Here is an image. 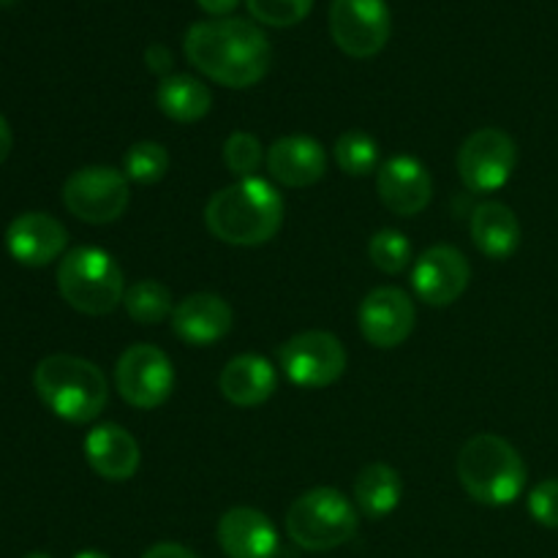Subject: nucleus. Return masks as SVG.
<instances>
[{
  "mask_svg": "<svg viewBox=\"0 0 558 558\" xmlns=\"http://www.w3.org/2000/svg\"><path fill=\"white\" fill-rule=\"evenodd\" d=\"M185 58L223 87H251L265 80L272 63L270 38L248 20H207L196 22L185 33Z\"/></svg>",
  "mask_w": 558,
  "mask_h": 558,
  "instance_id": "obj_1",
  "label": "nucleus"
},
{
  "mask_svg": "<svg viewBox=\"0 0 558 558\" xmlns=\"http://www.w3.org/2000/svg\"><path fill=\"white\" fill-rule=\"evenodd\" d=\"M205 223L221 243L254 248L278 234L283 223V199L267 180H238L210 196Z\"/></svg>",
  "mask_w": 558,
  "mask_h": 558,
  "instance_id": "obj_2",
  "label": "nucleus"
},
{
  "mask_svg": "<svg viewBox=\"0 0 558 558\" xmlns=\"http://www.w3.org/2000/svg\"><path fill=\"white\" fill-rule=\"evenodd\" d=\"M33 387L44 407L65 423H93L109 401L107 376L90 360L74 354H49L36 365Z\"/></svg>",
  "mask_w": 558,
  "mask_h": 558,
  "instance_id": "obj_3",
  "label": "nucleus"
},
{
  "mask_svg": "<svg viewBox=\"0 0 558 558\" xmlns=\"http://www.w3.org/2000/svg\"><path fill=\"white\" fill-rule=\"evenodd\" d=\"M458 480L474 501L507 507L526 488V463L521 452L496 434H477L461 447L456 461Z\"/></svg>",
  "mask_w": 558,
  "mask_h": 558,
  "instance_id": "obj_4",
  "label": "nucleus"
},
{
  "mask_svg": "<svg viewBox=\"0 0 558 558\" xmlns=\"http://www.w3.org/2000/svg\"><path fill=\"white\" fill-rule=\"evenodd\" d=\"M58 292L80 314L104 316L123 303L125 278L112 254L96 245H80L60 259Z\"/></svg>",
  "mask_w": 558,
  "mask_h": 558,
  "instance_id": "obj_5",
  "label": "nucleus"
},
{
  "mask_svg": "<svg viewBox=\"0 0 558 558\" xmlns=\"http://www.w3.org/2000/svg\"><path fill=\"white\" fill-rule=\"evenodd\" d=\"M357 507L336 488L305 490L287 512L289 539L311 554L341 548L357 534Z\"/></svg>",
  "mask_w": 558,
  "mask_h": 558,
  "instance_id": "obj_6",
  "label": "nucleus"
},
{
  "mask_svg": "<svg viewBox=\"0 0 558 558\" xmlns=\"http://www.w3.org/2000/svg\"><path fill=\"white\" fill-rule=\"evenodd\" d=\"M283 376L303 390L330 387L347 374V349L332 332L305 330L278 349Z\"/></svg>",
  "mask_w": 558,
  "mask_h": 558,
  "instance_id": "obj_7",
  "label": "nucleus"
},
{
  "mask_svg": "<svg viewBox=\"0 0 558 558\" xmlns=\"http://www.w3.org/2000/svg\"><path fill=\"white\" fill-rule=\"evenodd\" d=\"M129 202V178L114 167H82L63 183V205L71 216L93 227L118 221Z\"/></svg>",
  "mask_w": 558,
  "mask_h": 558,
  "instance_id": "obj_8",
  "label": "nucleus"
},
{
  "mask_svg": "<svg viewBox=\"0 0 558 558\" xmlns=\"http://www.w3.org/2000/svg\"><path fill=\"white\" fill-rule=\"evenodd\" d=\"M114 385L120 398L136 409H158L174 390V365L153 343H134L114 365Z\"/></svg>",
  "mask_w": 558,
  "mask_h": 558,
  "instance_id": "obj_9",
  "label": "nucleus"
},
{
  "mask_svg": "<svg viewBox=\"0 0 558 558\" xmlns=\"http://www.w3.org/2000/svg\"><path fill=\"white\" fill-rule=\"evenodd\" d=\"M518 163V147L501 129H480L458 150V174L474 194L505 189Z\"/></svg>",
  "mask_w": 558,
  "mask_h": 558,
  "instance_id": "obj_10",
  "label": "nucleus"
},
{
  "mask_svg": "<svg viewBox=\"0 0 558 558\" xmlns=\"http://www.w3.org/2000/svg\"><path fill=\"white\" fill-rule=\"evenodd\" d=\"M330 33L349 58H374L390 41V9L385 0H332Z\"/></svg>",
  "mask_w": 558,
  "mask_h": 558,
  "instance_id": "obj_11",
  "label": "nucleus"
},
{
  "mask_svg": "<svg viewBox=\"0 0 558 558\" xmlns=\"http://www.w3.org/2000/svg\"><path fill=\"white\" fill-rule=\"evenodd\" d=\"M414 319L417 311L412 298L398 287H379L365 294L357 314L360 332L376 349L401 347L412 336Z\"/></svg>",
  "mask_w": 558,
  "mask_h": 558,
  "instance_id": "obj_12",
  "label": "nucleus"
},
{
  "mask_svg": "<svg viewBox=\"0 0 558 558\" xmlns=\"http://www.w3.org/2000/svg\"><path fill=\"white\" fill-rule=\"evenodd\" d=\"M472 281V265L452 245H434L425 251L412 270V287L425 305L447 308L466 292Z\"/></svg>",
  "mask_w": 558,
  "mask_h": 558,
  "instance_id": "obj_13",
  "label": "nucleus"
},
{
  "mask_svg": "<svg viewBox=\"0 0 558 558\" xmlns=\"http://www.w3.org/2000/svg\"><path fill=\"white\" fill-rule=\"evenodd\" d=\"M376 191H379V199L387 210L401 218H412L430 205L434 180L417 158L396 156L379 167Z\"/></svg>",
  "mask_w": 558,
  "mask_h": 558,
  "instance_id": "obj_14",
  "label": "nucleus"
},
{
  "mask_svg": "<svg viewBox=\"0 0 558 558\" xmlns=\"http://www.w3.org/2000/svg\"><path fill=\"white\" fill-rule=\"evenodd\" d=\"M69 245V232L49 213H22L5 229V248L20 265H52Z\"/></svg>",
  "mask_w": 558,
  "mask_h": 558,
  "instance_id": "obj_15",
  "label": "nucleus"
},
{
  "mask_svg": "<svg viewBox=\"0 0 558 558\" xmlns=\"http://www.w3.org/2000/svg\"><path fill=\"white\" fill-rule=\"evenodd\" d=\"M216 534L227 558H276L281 548L272 521L254 507H232L223 512Z\"/></svg>",
  "mask_w": 558,
  "mask_h": 558,
  "instance_id": "obj_16",
  "label": "nucleus"
},
{
  "mask_svg": "<svg viewBox=\"0 0 558 558\" xmlns=\"http://www.w3.org/2000/svg\"><path fill=\"white\" fill-rule=\"evenodd\" d=\"M234 314L218 294L196 292L180 300L172 311V330L189 347H210L232 330Z\"/></svg>",
  "mask_w": 558,
  "mask_h": 558,
  "instance_id": "obj_17",
  "label": "nucleus"
},
{
  "mask_svg": "<svg viewBox=\"0 0 558 558\" xmlns=\"http://www.w3.org/2000/svg\"><path fill=\"white\" fill-rule=\"evenodd\" d=\"M265 161L272 180L287 189H308V185L319 183L327 172L325 147L314 136L303 134L281 136L278 142H272Z\"/></svg>",
  "mask_w": 558,
  "mask_h": 558,
  "instance_id": "obj_18",
  "label": "nucleus"
},
{
  "mask_svg": "<svg viewBox=\"0 0 558 558\" xmlns=\"http://www.w3.org/2000/svg\"><path fill=\"white\" fill-rule=\"evenodd\" d=\"M85 458L98 477L109 483H125L140 469V445L118 423H104L87 434Z\"/></svg>",
  "mask_w": 558,
  "mask_h": 558,
  "instance_id": "obj_19",
  "label": "nucleus"
},
{
  "mask_svg": "<svg viewBox=\"0 0 558 558\" xmlns=\"http://www.w3.org/2000/svg\"><path fill=\"white\" fill-rule=\"evenodd\" d=\"M218 387L221 396L234 407H259L267 398L276 392L278 374L272 363L259 354H238L223 365L221 376H218Z\"/></svg>",
  "mask_w": 558,
  "mask_h": 558,
  "instance_id": "obj_20",
  "label": "nucleus"
},
{
  "mask_svg": "<svg viewBox=\"0 0 558 558\" xmlns=\"http://www.w3.org/2000/svg\"><path fill=\"white\" fill-rule=\"evenodd\" d=\"M472 243L488 259H510L521 245V221L515 213L501 202H483L472 213Z\"/></svg>",
  "mask_w": 558,
  "mask_h": 558,
  "instance_id": "obj_21",
  "label": "nucleus"
},
{
  "mask_svg": "<svg viewBox=\"0 0 558 558\" xmlns=\"http://www.w3.org/2000/svg\"><path fill=\"white\" fill-rule=\"evenodd\" d=\"M158 109L174 123H196L213 107L210 87L191 74H169L158 82Z\"/></svg>",
  "mask_w": 558,
  "mask_h": 558,
  "instance_id": "obj_22",
  "label": "nucleus"
},
{
  "mask_svg": "<svg viewBox=\"0 0 558 558\" xmlns=\"http://www.w3.org/2000/svg\"><path fill=\"white\" fill-rule=\"evenodd\" d=\"M354 499L368 518H387L403 499L401 474L387 463H368L354 480Z\"/></svg>",
  "mask_w": 558,
  "mask_h": 558,
  "instance_id": "obj_23",
  "label": "nucleus"
},
{
  "mask_svg": "<svg viewBox=\"0 0 558 558\" xmlns=\"http://www.w3.org/2000/svg\"><path fill=\"white\" fill-rule=\"evenodd\" d=\"M123 308L136 325H161L172 316L174 300L161 281H136L125 289Z\"/></svg>",
  "mask_w": 558,
  "mask_h": 558,
  "instance_id": "obj_24",
  "label": "nucleus"
},
{
  "mask_svg": "<svg viewBox=\"0 0 558 558\" xmlns=\"http://www.w3.org/2000/svg\"><path fill=\"white\" fill-rule=\"evenodd\" d=\"M169 150L161 142H136L123 156V174L140 185H156L158 180L167 178L169 172Z\"/></svg>",
  "mask_w": 558,
  "mask_h": 558,
  "instance_id": "obj_25",
  "label": "nucleus"
},
{
  "mask_svg": "<svg viewBox=\"0 0 558 558\" xmlns=\"http://www.w3.org/2000/svg\"><path fill=\"white\" fill-rule=\"evenodd\" d=\"M336 161L341 172L352 174V178H365L379 167V145L374 136L363 134V131H347L336 142Z\"/></svg>",
  "mask_w": 558,
  "mask_h": 558,
  "instance_id": "obj_26",
  "label": "nucleus"
},
{
  "mask_svg": "<svg viewBox=\"0 0 558 558\" xmlns=\"http://www.w3.org/2000/svg\"><path fill=\"white\" fill-rule=\"evenodd\" d=\"M368 256L374 262L376 270L387 272V276H398L412 262V243L398 229H379L368 243Z\"/></svg>",
  "mask_w": 558,
  "mask_h": 558,
  "instance_id": "obj_27",
  "label": "nucleus"
},
{
  "mask_svg": "<svg viewBox=\"0 0 558 558\" xmlns=\"http://www.w3.org/2000/svg\"><path fill=\"white\" fill-rule=\"evenodd\" d=\"M262 161H265V147H262L259 136L248 134V131H234V134L227 136V142H223V163H227L234 178H254Z\"/></svg>",
  "mask_w": 558,
  "mask_h": 558,
  "instance_id": "obj_28",
  "label": "nucleus"
},
{
  "mask_svg": "<svg viewBox=\"0 0 558 558\" xmlns=\"http://www.w3.org/2000/svg\"><path fill=\"white\" fill-rule=\"evenodd\" d=\"M254 20L270 27H292L314 9V0H245Z\"/></svg>",
  "mask_w": 558,
  "mask_h": 558,
  "instance_id": "obj_29",
  "label": "nucleus"
},
{
  "mask_svg": "<svg viewBox=\"0 0 558 558\" xmlns=\"http://www.w3.org/2000/svg\"><path fill=\"white\" fill-rule=\"evenodd\" d=\"M529 512L545 529H558V480H545L529 494Z\"/></svg>",
  "mask_w": 558,
  "mask_h": 558,
  "instance_id": "obj_30",
  "label": "nucleus"
},
{
  "mask_svg": "<svg viewBox=\"0 0 558 558\" xmlns=\"http://www.w3.org/2000/svg\"><path fill=\"white\" fill-rule=\"evenodd\" d=\"M145 60H147V69L156 71V74H161V80L163 76H169V69H172V63H174L172 52H169L163 44H150L145 52Z\"/></svg>",
  "mask_w": 558,
  "mask_h": 558,
  "instance_id": "obj_31",
  "label": "nucleus"
},
{
  "mask_svg": "<svg viewBox=\"0 0 558 558\" xmlns=\"http://www.w3.org/2000/svg\"><path fill=\"white\" fill-rule=\"evenodd\" d=\"M142 558H199V556L178 543H158V545H153V548H147Z\"/></svg>",
  "mask_w": 558,
  "mask_h": 558,
  "instance_id": "obj_32",
  "label": "nucleus"
},
{
  "mask_svg": "<svg viewBox=\"0 0 558 558\" xmlns=\"http://www.w3.org/2000/svg\"><path fill=\"white\" fill-rule=\"evenodd\" d=\"M196 3H199V9L207 11V14L227 16V14H232L234 9H238L240 0H196Z\"/></svg>",
  "mask_w": 558,
  "mask_h": 558,
  "instance_id": "obj_33",
  "label": "nucleus"
},
{
  "mask_svg": "<svg viewBox=\"0 0 558 558\" xmlns=\"http://www.w3.org/2000/svg\"><path fill=\"white\" fill-rule=\"evenodd\" d=\"M11 147H14V134H11L9 120H5L3 114H0V163H3L5 158H9Z\"/></svg>",
  "mask_w": 558,
  "mask_h": 558,
  "instance_id": "obj_34",
  "label": "nucleus"
},
{
  "mask_svg": "<svg viewBox=\"0 0 558 558\" xmlns=\"http://www.w3.org/2000/svg\"><path fill=\"white\" fill-rule=\"evenodd\" d=\"M74 558H109V556L101 554V550H82V554H76Z\"/></svg>",
  "mask_w": 558,
  "mask_h": 558,
  "instance_id": "obj_35",
  "label": "nucleus"
},
{
  "mask_svg": "<svg viewBox=\"0 0 558 558\" xmlns=\"http://www.w3.org/2000/svg\"><path fill=\"white\" fill-rule=\"evenodd\" d=\"M25 558H52L49 554H27Z\"/></svg>",
  "mask_w": 558,
  "mask_h": 558,
  "instance_id": "obj_36",
  "label": "nucleus"
},
{
  "mask_svg": "<svg viewBox=\"0 0 558 558\" xmlns=\"http://www.w3.org/2000/svg\"><path fill=\"white\" fill-rule=\"evenodd\" d=\"M14 3V0H0V5H11Z\"/></svg>",
  "mask_w": 558,
  "mask_h": 558,
  "instance_id": "obj_37",
  "label": "nucleus"
}]
</instances>
